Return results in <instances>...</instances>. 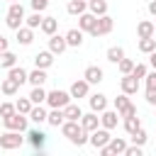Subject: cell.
I'll list each match as a JSON object with an SVG mask.
<instances>
[{
  "instance_id": "28",
  "label": "cell",
  "mask_w": 156,
  "mask_h": 156,
  "mask_svg": "<svg viewBox=\"0 0 156 156\" xmlns=\"http://www.w3.org/2000/svg\"><path fill=\"white\" fill-rule=\"evenodd\" d=\"M34 124H41V122H46V110L41 107V105H32V110H29V115H27Z\"/></svg>"
},
{
  "instance_id": "10",
  "label": "cell",
  "mask_w": 156,
  "mask_h": 156,
  "mask_svg": "<svg viewBox=\"0 0 156 156\" xmlns=\"http://www.w3.org/2000/svg\"><path fill=\"white\" fill-rule=\"evenodd\" d=\"M117 122H119V112L117 110H102L100 112V127H105V129H115L117 127Z\"/></svg>"
},
{
  "instance_id": "45",
  "label": "cell",
  "mask_w": 156,
  "mask_h": 156,
  "mask_svg": "<svg viewBox=\"0 0 156 156\" xmlns=\"http://www.w3.org/2000/svg\"><path fill=\"white\" fill-rule=\"evenodd\" d=\"M146 102L156 105V88H146Z\"/></svg>"
},
{
  "instance_id": "21",
  "label": "cell",
  "mask_w": 156,
  "mask_h": 156,
  "mask_svg": "<svg viewBox=\"0 0 156 156\" xmlns=\"http://www.w3.org/2000/svg\"><path fill=\"white\" fill-rule=\"evenodd\" d=\"M7 78H12L17 85H22V83H27V71L22 68V66H12V68H7Z\"/></svg>"
},
{
  "instance_id": "41",
  "label": "cell",
  "mask_w": 156,
  "mask_h": 156,
  "mask_svg": "<svg viewBox=\"0 0 156 156\" xmlns=\"http://www.w3.org/2000/svg\"><path fill=\"white\" fill-rule=\"evenodd\" d=\"M12 112H17L12 102H0V117H10Z\"/></svg>"
},
{
  "instance_id": "36",
  "label": "cell",
  "mask_w": 156,
  "mask_h": 156,
  "mask_svg": "<svg viewBox=\"0 0 156 156\" xmlns=\"http://www.w3.org/2000/svg\"><path fill=\"white\" fill-rule=\"evenodd\" d=\"M129 136H132V144H136V146H144V144H146V139H149V134H146V129H144V127H139V129H136L134 134H129Z\"/></svg>"
},
{
  "instance_id": "16",
  "label": "cell",
  "mask_w": 156,
  "mask_h": 156,
  "mask_svg": "<svg viewBox=\"0 0 156 156\" xmlns=\"http://www.w3.org/2000/svg\"><path fill=\"white\" fill-rule=\"evenodd\" d=\"M51 63H54V54H51L49 49H46V51L34 54V66H37V68H44V71H46Z\"/></svg>"
},
{
  "instance_id": "17",
  "label": "cell",
  "mask_w": 156,
  "mask_h": 156,
  "mask_svg": "<svg viewBox=\"0 0 156 156\" xmlns=\"http://www.w3.org/2000/svg\"><path fill=\"white\" fill-rule=\"evenodd\" d=\"M88 102H90V110L100 115V112L107 107V95H102V93H95V95H90V98H88Z\"/></svg>"
},
{
  "instance_id": "40",
  "label": "cell",
  "mask_w": 156,
  "mask_h": 156,
  "mask_svg": "<svg viewBox=\"0 0 156 156\" xmlns=\"http://www.w3.org/2000/svg\"><path fill=\"white\" fill-rule=\"evenodd\" d=\"M146 73H149L146 63H134V68H132V76H134V78H139V80H141V78H144Z\"/></svg>"
},
{
  "instance_id": "4",
  "label": "cell",
  "mask_w": 156,
  "mask_h": 156,
  "mask_svg": "<svg viewBox=\"0 0 156 156\" xmlns=\"http://www.w3.org/2000/svg\"><path fill=\"white\" fill-rule=\"evenodd\" d=\"M71 100H73V98H71V93H66V90H58V88L46 93V105H49V107H61V110H63V107H66Z\"/></svg>"
},
{
  "instance_id": "44",
  "label": "cell",
  "mask_w": 156,
  "mask_h": 156,
  "mask_svg": "<svg viewBox=\"0 0 156 156\" xmlns=\"http://www.w3.org/2000/svg\"><path fill=\"white\" fill-rule=\"evenodd\" d=\"M124 154H127V156H141L144 151H141V146H136V144H134V146H127V149H124Z\"/></svg>"
},
{
  "instance_id": "27",
  "label": "cell",
  "mask_w": 156,
  "mask_h": 156,
  "mask_svg": "<svg viewBox=\"0 0 156 156\" xmlns=\"http://www.w3.org/2000/svg\"><path fill=\"white\" fill-rule=\"evenodd\" d=\"M80 115H83V110H80V105H76V102H68L66 107H63V119H80Z\"/></svg>"
},
{
  "instance_id": "9",
  "label": "cell",
  "mask_w": 156,
  "mask_h": 156,
  "mask_svg": "<svg viewBox=\"0 0 156 156\" xmlns=\"http://www.w3.org/2000/svg\"><path fill=\"white\" fill-rule=\"evenodd\" d=\"M68 93H71V98H76V100H80V98H88V93H90V83H88L85 78H80V80H73Z\"/></svg>"
},
{
  "instance_id": "51",
  "label": "cell",
  "mask_w": 156,
  "mask_h": 156,
  "mask_svg": "<svg viewBox=\"0 0 156 156\" xmlns=\"http://www.w3.org/2000/svg\"><path fill=\"white\" fill-rule=\"evenodd\" d=\"M10 2H20V0H10Z\"/></svg>"
},
{
  "instance_id": "15",
  "label": "cell",
  "mask_w": 156,
  "mask_h": 156,
  "mask_svg": "<svg viewBox=\"0 0 156 156\" xmlns=\"http://www.w3.org/2000/svg\"><path fill=\"white\" fill-rule=\"evenodd\" d=\"M17 34H15V39H17V44H22V46H29L32 41H34V29L32 27H20V29H15Z\"/></svg>"
},
{
  "instance_id": "24",
  "label": "cell",
  "mask_w": 156,
  "mask_h": 156,
  "mask_svg": "<svg viewBox=\"0 0 156 156\" xmlns=\"http://www.w3.org/2000/svg\"><path fill=\"white\" fill-rule=\"evenodd\" d=\"M88 10L100 17V15H107V0H88Z\"/></svg>"
},
{
  "instance_id": "12",
  "label": "cell",
  "mask_w": 156,
  "mask_h": 156,
  "mask_svg": "<svg viewBox=\"0 0 156 156\" xmlns=\"http://www.w3.org/2000/svg\"><path fill=\"white\" fill-rule=\"evenodd\" d=\"M78 122H80V127H83L88 134H90L93 129H98V127H100V117H98V112H93V110H90L88 115H80V119H78Z\"/></svg>"
},
{
  "instance_id": "13",
  "label": "cell",
  "mask_w": 156,
  "mask_h": 156,
  "mask_svg": "<svg viewBox=\"0 0 156 156\" xmlns=\"http://www.w3.org/2000/svg\"><path fill=\"white\" fill-rule=\"evenodd\" d=\"M83 78H85L90 85H98V83L105 78V71H102L100 66H88V68L83 71Z\"/></svg>"
},
{
  "instance_id": "38",
  "label": "cell",
  "mask_w": 156,
  "mask_h": 156,
  "mask_svg": "<svg viewBox=\"0 0 156 156\" xmlns=\"http://www.w3.org/2000/svg\"><path fill=\"white\" fill-rule=\"evenodd\" d=\"M117 68H119V73H122V76H124V73H132V68H134V61L124 56V58L117 63Z\"/></svg>"
},
{
  "instance_id": "11",
  "label": "cell",
  "mask_w": 156,
  "mask_h": 156,
  "mask_svg": "<svg viewBox=\"0 0 156 156\" xmlns=\"http://www.w3.org/2000/svg\"><path fill=\"white\" fill-rule=\"evenodd\" d=\"M66 49H68V44H66V37H61V34H51V37H49V51H51L54 56H56V54L61 56Z\"/></svg>"
},
{
  "instance_id": "32",
  "label": "cell",
  "mask_w": 156,
  "mask_h": 156,
  "mask_svg": "<svg viewBox=\"0 0 156 156\" xmlns=\"http://www.w3.org/2000/svg\"><path fill=\"white\" fill-rule=\"evenodd\" d=\"M105 56H107V61H110V63H119V61L124 58V49H122V46H110Z\"/></svg>"
},
{
  "instance_id": "5",
  "label": "cell",
  "mask_w": 156,
  "mask_h": 156,
  "mask_svg": "<svg viewBox=\"0 0 156 156\" xmlns=\"http://www.w3.org/2000/svg\"><path fill=\"white\" fill-rule=\"evenodd\" d=\"M112 27H115L112 17H110V15H100V17L95 20V27H93L88 34H93V37H105V34L112 32Z\"/></svg>"
},
{
  "instance_id": "26",
  "label": "cell",
  "mask_w": 156,
  "mask_h": 156,
  "mask_svg": "<svg viewBox=\"0 0 156 156\" xmlns=\"http://www.w3.org/2000/svg\"><path fill=\"white\" fill-rule=\"evenodd\" d=\"M0 93H2V95H7V98H12V95H17V93H20V85H17L12 78H5V80L0 83Z\"/></svg>"
},
{
  "instance_id": "47",
  "label": "cell",
  "mask_w": 156,
  "mask_h": 156,
  "mask_svg": "<svg viewBox=\"0 0 156 156\" xmlns=\"http://www.w3.org/2000/svg\"><path fill=\"white\" fill-rule=\"evenodd\" d=\"M146 10H149V15H151V17H156V0H151V2L146 5Z\"/></svg>"
},
{
  "instance_id": "35",
  "label": "cell",
  "mask_w": 156,
  "mask_h": 156,
  "mask_svg": "<svg viewBox=\"0 0 156 156\" xmlns=\"http://www.w3.org/2000/svg\"><path fill=\"white\" fill-rule=\"evenodd\" d=\"M15 110H17L20 115H29V110H32V100H29V95H27V98H20V100L15 102Z\"/></svg>"
},
{
  "instance_id": "30",
  "label": "cell",
  "mask_w": 156,
  "mask_h": 156,
  "mask_svg": "<svg viewBox=\"0 0 156 156\" xmlns=\"http://www.w3.org/2000/svg\"><path fill=\"white\" fill-rule=\"evenodd\" d=\"M29 100H32V105H41V102H46V90H44V85H34L32 93H29Z\"/></svg>"
},
{
  "instance_id": "14",
  "label": "cell",
  "mask_w": 156,
  "mask_h": 156,
  "mask_svg": "<svg viewBox=\"0 0 156 156\" xmlns=\"http://www.w3.org/2000/svg\"><path fill=\"white\" fill-rule=\"evenodd\" d=\"M27 139H29L32 149H37V151H41V149H44V144H46V134H44L41 129H29Z\"/></svg>"
},
{
  "instance_id": "46",
  "label": "cell",
  "mask_w": 156,
  "mask_h": 156,
  "mask_svg": "<svg viewBox=\"0 0 156 156\" xmlns=\"http://www.w3.org/2000/svg\"><path fill=\"white\" fill-rule=\"evenodd\" d=\"M144 78H146V88H156V71H151V73H146Z\"/></svg>"
},
{
  "instance_id": "29",
  "label": "cell",
  "mask_w": 156,
  "mask_h": 156,
  "mask_svg": "<svg viewBox=\"0 0 156 156\" xmlns=\"http://www.w3.org/2000/svg\"><path fill=\"white\" fill-rule=\"evenodd\" d=\"M46 122L51 127H61L63 124V110L61 107H51V112H46Z\"/></svg>"
},
{
  "instance_id": "31",
  "label": "cell",
  "mask_w": 156,
  "mask_h": 156,
  "mask_svg": "<svg viewBox=\"0 0 156 156\" xmlns=\"http://www.w3.org/2000/svg\"><path fill=\"white\" fill-rule=\"evenodd\" d=\"M122 127H124V132H127V134H134V132H136V129L141 127V119H139L136 115H132V117H124Z\"/></svg>"
},
{
  "instance_id": "37",
  "label": "cell",
  "mask_w": 156,
  "mask_h": 156,
  "mask_svg": "<svg viewBox=\"0 0 156 156\" xmlns=\"http://www.w3.org/2000/svg\"><path fill=\"white\" fill-rule=\"evenodd\" d=\"M41 20H44V15H41V12H32L29 17H24V22H27V27H32V29H37V27L41 24Z\"/></svg>"
},
{
  "instance_id": "25",
  "label": "cell",
  "mask_w": 156,
  "mask_h": 156,
  "mask_svg": "<svg viewBox=\"0 0 156 156\" xmlns=\"http://www.w3.org/2000/svg\"><path fill=\"white\" fill-rule=\"evenodd\" d=\"M136 37L144 39V37H154V22L151 20H141L136 24Z\"/></svg>"
},
{
  "instance_id": "19",
  "label": "cell",
  "mask_w": 156,
  "mask_h": 156,
  "mask_svg": "<svg viewBox=\"0 0 156 156\" xmlns=\"http://www.w3.org/2000/svg\"><path fill=\"white\" fill-rule=\"evenodd\" d=\"M85 10H88V0H68V5H66V12L73 15V17L83 15Z\"/></svg>"
},
{
  "instance_id": "18",
  "label": "cell",
  "mask_w": 156,
  "mask_h": 156,
  "mask_svg": "<svg viewBox=\"0 0 156 156\" xmlns=\"http://www.w3.org/2000/svg\"><path fill=\"white\" fill-rule=\"evenodd\" d=\"M95 15L93 12H83V15H78V29L80 32H90L93 27H95Z\"/></svg>"
},
{
  "instance_id": "7",
  "label": "cell",
  "mask_w": 156,
  "mask_h": 156,
  "mask_svg": "<svg viewBox=\"0 0 156 156\" xmlns=\"http://www.w3.org/2000/svg\"><path fill=\"white\" fill-rule=\"evenodd\" d=\"M112 136H110V129H105V127H98V129H93L90 134H88V141L95 146V149H100V146H105L107 141H110Z\"/></svg>"
},
{
  "instance_id": "1",
  "label": "cell",
  "mask_w": 156,
  "mask_h": 156,
  "mask_svg": "<svg viewBox=\"0 0 156 156\" xmlns=\"http://www.w3.org/2000/svg\"><path fill=\"white\" fill-rule=\"evenodd\" d=\"M61 134L71 141V144H76V146H83V144H88V132L80 127V122H76V119H63V124H61Z\"/></svg>"
},
{
  "instance_id": "22",
  "label": "cell",
  "mask_w": 156,
  "mask_h": 156,
  "mask_svg": "<svg viewBox=\"0 0 156 156\" xmlns=\"http://www.w3.org/2000/svg\"><path fill=\"white\" fill-rule=\"evenodd\" d=\"M27 83H32V85H44V83H46V71L34 66V71L27 73Z\"/></svg>"
},
{
  "instance_id": "33",
  "label": "cell",
  "mask_w": 156,
  "mask_h": 156,
  "mask_svg": "<svg viewBox=\"0 0 156 156\" xmlns=\"http://www.w3.org/2000/svg\"><path fill=\"white\" fill-rule=\"evenodd\" d=\"M15 63H17V56H15L12 51H7V49L0 51V66H2V68H12Z\"/></svg>"
},
{
  "instance_id": "20",
  "label": "cell",
  "mask_w": 156,
  "mask_h": 156,
  "mask_svg": "<svg viewBox=\"0 0 156 156\" xmlns=\"http://www.w3.org/2000/svg\"><path fill=\"white\" fill-rule=\"evenodd\" d=\"M83 34H85V32H80V29L73 27V29H68L63 37H66V44H68V46H76V49H78V46L83 44Z\"/></svg>"
},
{
  "instance_id": "43",
  "label": "cell",
  "mask_w": 156,
  "mask_h": 156,
  "mask_svg": "<svg viewBox=\"0 0 156 156\" xmlns=\"http://www.w3.org/2000/svg\"><path fill=\"white\" fill-rule=\"evenodd\" d=\"M132 115H136V105H132V102H129L124 110H119V117H122V119H124V117H132Z\"/></svg>"
},
{
  "instance_id": "2",
  "label": "cell",
  "mask_w": 156,
  "mask_h": 156,
  "mask_svg": "<svg viewBox=\"0 0 156 156\" xmlns=\"http://www.w3.org/2000/svg\"><path fill=\"white\" fill-rule=\"evenodd\" d=\"M22 22H24V7H22V2H10V7H7V17H5V24H7L10 29H20Z\"/></svg>"
},
{
  "instance_id": "49",
  "label": "cell",
  "mask_w": 156,
  "mask_h": 156,
  "mask_svg": "<svg viewBox=\"0 0 156 156\" xmlns=\"http://www.w3.org/2000/svg\"><path fill=\"white\" fill-rule=\"evenodd\" d=\"M5 49H7V39L0 34V51H5Z\"/></svg>"
},
{
  "instance_id": "34",
  "label": "cell",
  "mask_w": 156,
  "mask_h": 156,
  "mask_svg": "<svg viewBox=\"0 0 156 156\" xmlns=\"http://www.w3.org/2000/svg\"><path fill=\"white\" fill-rule=\"evenodd\" d=\"M156 49V39L154 37H144V39H139V51L141 54H151Z\"/></svg>"
},
{
  "instance_id": "6",
  "label": "cell",
  "mask_w": 156,
  "mask_h": 156,
  "mask_svg": "<svg viewBox=\"0 0 156 156\" xmlns=\"http://www.w3.org/2000/svg\"><path fill=\"white\" fill-rule=\"evenodd\" d=\"M2 124H5V129H15V132H24V129H27V115H20V112H12L10 117H2Z\"/></svg>"
},
{
  "instance_id": "48",
  "label": "cell",
  "mask_w": 156,
  "mask_h": 156,
  "mask_svg": "<svg viewBox=\"0 0 156 156\" xmlns=\"http://www.w3.org/2000/svg\"><path fill=\"white\" fill-rule=\"evenodd\" d=\"M149 61H151V68H154V71H156V49H154V51H151V54H149Z\"/></svg>"
},
{
  "instance_id": "3",
  "label": "cell",
  "mask_w": 156,
  "mask_h": 156,
  "mask_svg": "<svg viewBox=\"0 0 156 156\" xmlns=\"http://www.w3.org/2000/svg\"><path fill=\"white\" fill-rule=\"evenodd\" d=\"M22 132H15V129H7L5 134H0V149L5 151H12V149H20L24 144V136H20Z\"/></svg>"
},
{
  "instance_id": "39",
  "label": "cell",
  "mask_w": 156,
  "mask_h": 156,
  "mask_svg": "<svg viewBox=\"0 0 156 156\" xmlns=\"http://www.w3.org/2000/svg\"><path fill=\"white\" fill-rule=\"evenodd\" d=\"M129 102H132V100H129V95H127V93H122V95H117V98H115V110L119 112V110H124Z\"/></svg>"
},
{
  "instance_id": "23",
  "label": "cell",
  "mask_w": 156,
  "mask_h": 156,
  "mask_svg": "<svg viewBox=\"0 0 156 156\" xmlns=\"http://www.w3.org/2000/svg\"><path fill=\"white\" fill-rule=\"evenodd\" d=\"M39 29H41L46 37H51V34H56V29H58V20H56V17H44L41 24H39Z\"/></svg>"
},
{
  "instance_id": "42",
  "label": "cell",
  "mask_w": 156,
  "mask_h": 156,
  "mask_svg": "<svg viewBox=\"0 0 156 156\" xmlns=\"http://www.w3.org/2000/svg\"><path fill=\"white\" fill-rule=\"evenodd\" d=\"M29 5H32L34 12H44L49 7V0H29Z\"/></svg>"
},
{
  "instance_id": "8",
  "label": "cell",
  "mask_w": 156,
  "mask_h": 156,
  "mask_svg": "<svg viewBox=\"0 0 156 156\" xmlns=\"http://www.w3.org/2000/svg\"><path fill=\"white\" fill-rule=\"evenodd\" d=\"M119 88H122V93H127V95H136V90H139V78H134L132 73H124V76L119 78Z\"/></svg>"
},
{
  "instance_id": "50",
  "label": "cell",
  "mask_w": 156,
  "mask_h": 156,
  "mask_svg": "<svg viewBox=\"0 0 156 156\" xmlns=\"http://www.w3.org/2000/svg\"><path fill=\"white\" fill-rule=\"evenodd\" d=\"M154 37H156V22H154Z\"/></svg>"
}]
</instances>
